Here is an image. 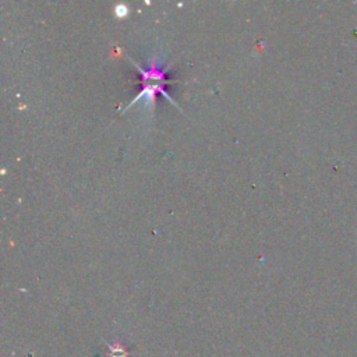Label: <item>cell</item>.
<instances>
[{
  "instance_id": "6da1fadb",
  "label": "cell",
  "mask_w": 357,
  "mask_h": 357,
  "mask_svg": "<svg viewBox=\"0 0 357 357\" xmlns=\"http://www.w3.org/2000/svg\"><path fill=\"white\" fill-rule=\"evenodd\" d=\"M106 346H107V351H106L107 357H128L131 354L128 347L120 340H114L112 343L106 342Z\"/></svg>"
}]
</instances>
